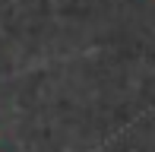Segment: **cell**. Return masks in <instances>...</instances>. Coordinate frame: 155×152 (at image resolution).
<instances>
[]
</instances>
